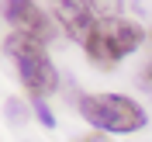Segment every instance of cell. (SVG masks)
I'll return each mask as SVG.
<instances>
[{"mask_svg":"<svg viewBox=\"0 0 152 142\" xmlns=\"http://www.w3.org/2000/svg\"><path fill=\"white\" fill-rule=\"evenodd\" d=\"M4 111H7V121H14V125H21L24 118H28V111H24V104H21L18 97H10L7 104H4Z\"/></svg>","mask_w":152,"mask_h":142,"instance_id":"7","label":"cell"},{"mask_svg":"<svg viewBox=\"0 0 152 142\" xmlns=\"http://www.w3.org/2000/svg\"><path fill=\"white\" fill-rule=\"evenodd\" d=\"M80 142H104V139H100V135H83Z\"/></svg>","mask_w":152,"mask_h":142,"instance_id":"9","label":"cell"},{"mask_svg":"<svg viewBox=\"0 0 152 142\" xmlns=\"http://www.w3.org/2000/svg\"><path fill=\"white\" fill-rule=\"evenodd\" d=\"M4 52L14 59L18 76H21V83L28 87L31 97L42 101L45 94H52V90L59 87V73H56V66H52V59H48V52H45L42 42L10 31V38L4 42Z\"/></svg>","mask_w":152,"mask_h":142,"instance_id":"3","label":"cell"},{"mask_svg":"<svg viewBox=\"0 0 152 142\" xmlns=\"http://www.w3.org/2000/svg\"><path fill=\"white\" fill-rule=\"evenodd\" d=\"M142 87L152 90V31L145 38V63H142Z\"/></svg>","mask_w":152,"mask_h":142,"instance_id":"6","label":"cell"},{"mask_svg":"<svg viewBox=\"0 0 152 142\" xmlns=\"http://www.w3.org/2000/svg\"><path fill=\"white\" fill-rule=\"evenodd\" d=\"M80 114L83 121H90L100 132H114V135H128L145 128V111L138 101L124 94H83L80 97Z\"/></svg>","mask_w":152,"mask_h":142,"instance_id":"2","label":"cell"},{"mask_svg":"<svg viewBox=\"0 0 152 142\" xmlns=\"http://www.w3.org/2000/svg\"><path fill=\"white\" fill-rule=\"evenodd\" d=\"M100 14H118V7H97V4H86V0H56L52 4V21L59 28H66V35L73 42L83 45L94 21Z\"/></svg>","mask_w":152,"mask_h":142,"instance_id":"5","label":"cell"},{"mask_svg":"<svg viewBox=\"0 0 152 142\" xmlns=\"http://www.w3.org/2000/svg\"><path fill=\"white\" fill-rule=\"evenodd\" d=\"M35 111H38V121L45 125V128H56V118H52V111H48V107L42 104L38 97H35Z\"/></svg>","mask_w":152,"mask_h":142,"instance_id":"8","label":"cell"},{"mask_svg":"<svg viewBox=\"0 0 152 142\" xmlns=\"http://www.w3.org/2000/svg\"><path fill=\"white\" fill-rule=\"evenodd\" d=\"M145 38L149 35L142 31V24L121 18V14H100L94 21L90 35H86V42H83V52L94 66L111 69L124 56H132L138 45H145Z\"/></svg>","mask_w":152,"mask_h":142,"instance_id":"1","label":"cell"},{"mask_svg":"<svg viewBox=\"0 0 152 142\" xmlns=\"http://www.w3.org/2000/svg\"><path fill=\"white\" fill-rule=\"evenodd\" d=\"M0 14L10 21V28L18 31V35H28L35 42H42V45L56 35L52 14L42 10L38 4H31V0H0Z\"/></svg>","mask_w":152,"mask_h":142,"instance_id":"4","label":"cell"}]
</instances>
